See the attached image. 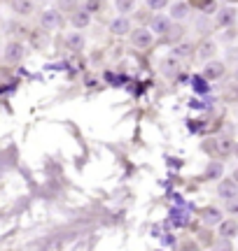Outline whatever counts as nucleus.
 Returning a JSON list of instances; mask_svg holds the SVG:
<instances>
[{
  "label": "nucleus",
  "instance_id": "1",
  "mask_svg": "<svg viewBox=\"0 0 238 251\" xmlns=\"http://www.w3.org/2000/svg\"><path fill=\"white\" fill-rule=\"evenodd\" d=\"M217 193H219L224 200H229V202H231V200L238 198V184L234 181V179H224V181L217 186Z\"/></svg>",
  "mask_w": 238,
  "mask_h": 251
},
{
  "label": "nucleus",
  "instance_id": "2",
  "mask_svg": "<svg viewBox=\"0 0 238 251\" xmlns=\"http://www.w3.org/2000/svg\"><path fill=\"white\" fill-rule=\"evenodd\" d=\"M152 31H147V28H138V31L131 33V42L136 44V47H140V49H147L152 44Z\"/></svg>",
  "mask_w": 238,
  "mask_h": 251
},
{
  "label": "nucleus",
  "instance_id": "3",
  "mask_svg": "<svg viewBox=\"0 0 238 251\" xmlns=\"http://www.w3.org/2000/svg\"><path fill=\"white\" fill-rule=\"evenodd\" d=\"M222 74H224V65H222V63L210 61L203 65V79H206V82H215Z\"/></svg>",
  "mask_w": 238,
  "mask_h": 251
},
{
  "label": "nucleus",
  "instance_id": "4",
  "mask_svg": "<svg viewBox=\"0 0 238 251\" xmlns=\"http://www.w3.org/2000/svg\"><path fill=\"white\" fill-rule=\"evenodd\" d=\"M23 56V47L19 44V42H12V44H7V49H5V58H7V63H19Z\"/></svg>",
  "mask_w": 238,
  "mask_h": 251
},
{
  "label": "nucleus",
  "instance_id": "5",
  "mask_svg": "<svg viewBox=\"0 0 238 251\" xmlns=\"http://www.w3.org/2000/svg\"><path fill=\"white\" fill-rule=\"evenodd\" d=\"M201 219H203L206 226H215V223H222V212L215 207H206L201 212Z\"/></svg>",
  "mask_w": 238,
  "mask_h": 251
},
{
  "label": "nucleus",
  "instance_id": "6",
  "mask_svg": "<svg viewBox=\"0 0 238 251\" xmlns=\"http://www.w3.org/2000/svg\"><path fill=\"white\" fill-rule=\"evenodd\" d=\"M234 19H236V10H234V7H222L219 14H217V23H219V26H231Z\"/></svg>",
  "mask_w": 238,
  "mask_h": 251
},
{
  "label": "nucleus",
  "instance_id": "7",
  "mask_svg": "<svg viewBox=\"0 0 238 251\" xmlns=\"http://www.w3.org/2000/svg\"><path fill=\"white\" fill-rule=\"evenodd\" d=\"M236 233H238L236 221H222V223H219V235H222V237H234Z\"/></svg>",
  "mask_w": 238,
  "mask_h": 251
},
{
  "label": "nucleus",
  "instance_id": "8",
  "mask_svg": "<svg viewBox=\"0 0 238 251\" xmlns=\"http://www.w3.org/2000/svg\"><path fill=\"white\" fill-rule=\"evenodd\" d=\"M61 23V14L59 12H44L42 14V26L44 28H56Z\"/></svg>",
  "mask_w": 238,
  "mask_h": 251
},
{
  "label": "nucleus",
  "instance_id": "9",
  "mask_svg": "<svg viewBox=\"0 0 238 251\" xmlns=\"http://www.w3.org/2000/svg\"><path fill=\"white\" fill-rule=\"evenodd\" d=\"M231 151H234V142H231L229 137H219V140H217V154L224 158V156H229Z\"/></svg>",
  "mask_w": 238,
  "mask_h": 251
},
{
  "label": "nucleus",
  "instance_id": "10",
  "mask_svg": "<svg viewBox=\"0 0 238 251\" xmlns=\"http://www.w3.org/2000/svg\"><path fill=\"white\" fill-rule=\"evenodd\" d=\"M110 31L117 33V35H124V33H129V19H126V17H119L117 21H112V23H110Z\"/></svg>",
  "mask_w": 238,
  "mask_h": 251
},
{
  "label": "nucleus",
  "instance_id": "11",
  "mask_svg": "<svg viewBox=\"0 0 238 251\" xmlns=\"http://www.w3.org/2000/svg\"><path fill=\"white\" fill-rule=\"evenodd\" d=\"M171 221H173L175 226H187L189 214H187V212H180V209H173V212H171Z\"/></svg>",
  "mask_w": 238,
  "mask_h": 251
},
{
  "label": "nucleus",
  "instance_id": "12",
  "mask_svg": "<svg viewBox=\"0 0 238 251\" xmlns=\"http://www.w3.org/2000/svg\"><path fill=\"white\" fill-rule=\"evenodd\" d=\"M73 23H75L77 28H84V26L89 23V12L87 10L75 12V14H73Z\"/></svg>",
  "mask_w": 238,
  "mask_h": 251
},
{
  "label": "nucleus",
  "instance_id": "13",
  "mask_svg": "<svg viewBox=\"0 0 238 251\" xmlns=\"http://www.w3.org/2000/svg\"><path fill=\"white\" fill-rule=\"evenodd\" d=\"M163 72L168 74V77H173L175 72H180V63H178V58H168V61H163Z\"/></svg>",
  "mask_w": 238,
  "mask_h": 251
},
{
  "label": "nucleus",
  "instance_id": "14",
  "mask_svg": "<svg viewBox=\"0 0 238 251\" xmlns=\"http://www.w3.org/2000/svg\"><path fill=\"white\" fill-rule=\"evenodd\" d=\"M189 52H192V44H178L173 49V58H184V56H189Z\"/></svg>",
  "mask_w": 238,
  "mask_h": 251
},
{
  "label": "nucleus",
  "instance_id": "15",
  "mask_svg": "<svg viewBox=\"0 0 238 251\" xmlns=\"http://www.w3.org/2000/svg\"><path fill=\"white\" fill-rule=\"evenodd\" d=\"M194 91L196 93H201V95H206L210 89H208V82L203 79V77H196L194 79Z\"/></svg>",
  "mask_w": 238,
  "mask_h": 251
},
{
  "label": "nucleus",
  "instance_id": "16",
  "mask_svg": "<svg viewBox=\"0 0 238 251\" xmlns=\"http://www.w3.org/2000/svg\"><path fill=\"white\" fill-rule=\"evenodd\" d=\"M213 54H215V44H213L210 40L203 42V44H201V58H210Z\"/></svg>",
  "mask_w": 238,
  "mask_h": 251
},
{
  "label": "nucleus",
  "instance_id": "17",
  "mask_svg": "<svg viewBox=\"0 0 238 251\" xmlns=\"http://www.w3.org/2000/svg\"><path fill=\"white\" fill-rule=\"evenodd\" d=\"M219 172H222V165H219V163H210V167L206 170V175H203V177H206V179L219 177Z\"/></svg>",
  "mask_w": 238,
  "mask_h": 251
},
{
  "label": "nucleus",
  "instance_id": "18",
  "mask_svg": "<svg viewBox=\"0 0 238 251\" xmlns=\"http://www.w3.org/2000/svg\"><path fill=\"white\" fill-rule=\"evenodd\" d=\"M154 31L168 33V31H171V21H168V19H157V21H154Z\"/></svg>",
  "mask_w": 238,
  "mask_h": 251
},
{
  "label": "nucleus",
  "instance_id": "19",
  "mask_svg": "<svg viewBox=\"0 0 238 251\" xmlns=\"http://www.w3.org/2000/svg\"><path fill=\"white\" fill-rule=\"evenodd\" d=\"M82 44H84V40L79 35H70L68 37V47H73V49H82Z\"/></svg>",
  "mask_w": 238,
  "mask_h": 251
},
{
  "label": "nucleus",
  "instance_id": "20",
  "mask_svg": "<svg viewBox=\"0 0 238 251\" xmlns=\"http://www.w3.org/2000/svg\"><path fill=\"white\" fill-rule=\"evenodd\" d=\"M184 12H187V2H175L173 5V17L175 19H180Z\"/></svg>",
  "mask_w": 238,
  "mask_h": 251
},
{
  "label": "nucleus",
  "instance_id": "21",
  "mask_svg": "<svg viewBox=\"0 0 238 251\" xmlns=\"http://www.w3.org/2000/svg\"><path fill=\"white\" fill-rule=\"evenodd\" d=\"M203 151L206 154H217V140H208L206 144H203Z\"/></svg>",
  "mask_w": 238,
  "mask_h": 251
},
{
  "label": "nucleus",
  "instance_id": "22",
  "mask_svg": "<svg viewBox=\"0 0 238 251\" xmlns=\"http://www.w3.org/2000/svg\"><path fill=\"white\" fill-rule=\"evenodd\" d=\"M14 12H28L31 10V2H12Z\"/></svg>",
  "mask_w": 238,
  "mask_h": 251
},
{
  "label": "nucleus",
  "instance_id": "23",
  "mask_svg": "<svg viewBox=\"0 0 238 251\" xmlns=\"http://www.w3.org/2000/svg\"><path fill=\"white\" fill-rule=\"evenodd\" d=\"M227 209L231 212V214H238V198H236V200H231V202L227 205Z\"/></svg>",
  "mask_w": 238,
  "mask_h": 251
},
{
  "label": "nucleus",
  "instance_id": "24",
  "mask_svg": "<svg viewBox=\"0 0 238 251\" xmlns=\"http://www.w3.org/2000/svg\"><path fill=\"white\" fill-rule=\"evenodd\" d=\"M194 7H198V10H213L215 5L213 2H194Z\"/></svg>",
  "mask_w": 238,
  "mask_h": 251
},
{
  "label": "nucleus",
  "instance_id": "25",
  "mask_svg": "<svg viewBox=\"0 0 238 251\" xmlns=\"http://www.w3.org/2000/svg\"><path fill=\"white\" fill-rule=\"evenodd\" d=\"M131 7H133L131 2H117V10H119V12H129Z\"/></svg>",
  "mask_w": 238,
  "mask_h": 251
},
{
  "label": "nucleus",
  "instance_id": "26",
  "mask_svg": "<svg viewBox=\"0 0 238 251\" xmlns=\"http://www.w3.org/2000/svg\"><path fill=\"white\" fill-rule=\"evenodd\" d=\"M152 10H161V7H166V2H150Z\"/></svg>",
  "mask_w": 238,
  "mask_h": 251
},
{
  "label": "nucleus",
  "instance_id": "27",
  "mask_svg": "<svg viewBox=\"0 0 238 251\" xmlns=\"http://www.w3.org/2000/svg\"><path fill=\"white\" fill-rule=\"evenodd\" d=\"M234 181H236V184H238V170H236V172H234Z\"/></svg>",
  "mask_w": 238,
  "mask_h": 251
},
{
  "label": "nucleus",
  "instance_id": "28",
  "mask_svg": "<svg viewBox=\"0 0 238 251\" xmlns=\"http://www.w3.org/2000/svg\"><path fill=\"white\" fill-rule=\"evenodd\" d=\"M236 156H238V146H236Z\"/></svg>",
  "mask_w": 238,
  "mask_h": 251
}]
</instances>
